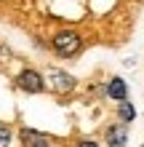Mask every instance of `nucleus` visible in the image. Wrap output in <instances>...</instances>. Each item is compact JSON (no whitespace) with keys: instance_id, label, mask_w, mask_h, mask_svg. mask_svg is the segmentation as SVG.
Returning a JSON list of instances; mask_svg holds the SVG:
<instances>
[{"instance_id":"nucleus-1","label":"nucleus","mask_w":144,"mask_h":147,"mask_svg":"<svg viewBox=\"0 0 144 147\" xmlns=\"http://www.w3.org/2000/svg\"><path fill=\"white\" fill-rule=\"evenodd\" d=\"M51 46H54V51L59 56H75L80 51L83 40H80L78 32H72V30H59L54 35V40H51Z\"/></svg>"},{"instance_id":"nucleus-2","label":"nucleus","mask_w":144,"mask_h":147,"mask_svg":"<svg viewBox=\"0 0 144 147\" xmlns=\"http://www.w3.org/2000/svg\"><path fill=\"white\" fill-rule=\"evenodd\" d=\"M16 86H19L21 91H27V94H40V91L46 88V80L35 70H21L19 78H16Z\"/></svg>"},{"instance_id":"nucleus-3","label":"nucleus","mask_w":144,"mask_h":147,"mask_svg":"<svg viewBox=\"0 0 144 147\" xmlns=\"http://www.w3.org/2000/svg\"><path fill=\"white\" fill-rule=\"evenodd\" d=\"M19 136H21L24 147H56L48 134H40V131H35V128H21Z\"/></svg>"},{"instance_id":"nucleus-4","label":"nucleus","mask_w":144,"mask_h":147,"mask_svg":"<svg viewBox=\"0 0 144 147\" xmlns=\"http://www.w3.org/2000/svg\"><path fill=\"white\" fill-rule=\"evenodd\" d=\"M107 147H125V142H128V128H125V123H115L107 128Z\"/></svg>"},{"instance_id":"nucleus-5","label":"nucleus","mask_w":144,"mask_h":147,"mask_svg":"<svg viewBox=\"0 0 144 147\" xmlns=\"http://www.w3.org/2000/svg\"><path fill=\"white\" fill-rule=\"evenodd\" d=\"M51 86H54V91L67 94V91H72V88H75V78H72L70 72L54 70V72H51Z\"/></svg>"},{"instance_id":"nucleus-6","label":"nucleus","mask_w":144,"mask_h":147,"mask_svg":"<svg viewBox=\"0 0 144 147\" xmlns=\"http://www.w3.org/2000/svg\"><path fill=\"white\" fill-rule=\"evenodd\" d=\"M107 96H109V99H115V102L128 99V86H125L123 78H112V80L107 83Z\"/></svg>"},{"instance_id":"nucleus-7","label":"nucleus","mask_w":144,"mask_h":147,"mask_svg":"<svg viewBox=\"0 0 144 147\" xmlns=\"http://www.w3.org/2000/svg\"><path fill=\"white\" fill-rule=\"evenodd\" d=\"M117 118H120V123H131L133 118H136V110L128 99H123L120 105H117Z\"/></svg>"},{"instance_id":"nucleus-8","label":"nucleus","mask_w":144,"mask_h":147,"mask_svg":"<svg viewBox=\"0 0 144 147\" xmlns=\"http://www.w3.org/2000/svg\"><path fill=\"white\" fill-rule=\"evenodd\" d=\"M11 144V128L0 123V147H8Z\"/></svg>"},{"instance_id":"nucleus-9","label":"nucleus","mask_w":144,"mask_h":147,"mask_svg":"<svg viewBox=\"0 0 144 147\" xmlns=\"http://www.w3.org/2000/svg\"><path fill=\"white\" fill-rule=\"evenodd\" d=\"M75 147H99V144H96V142H91V139H83V142H78Z\"/></svg>"},{"instance_id":"nucleus-10","label":"nucleus","mask_w":144,"mask_h":147,"mask_svg":"<svg viewBox=\"0 0 144 147\" xmlns=\"http://www.w3.org/2000/svg\"><path fill=\"white\" fill-rule=\"evenodd\" d=\"M141 147H144V144H141Z\"/></svg>"}]
</instances>
